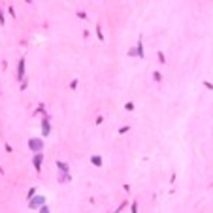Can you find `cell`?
I'll list each match as a JSON object with an SVG mask.
<instances>
[{
    "instance_id": "2",
    "label": "cell",
    "mask_w": 213,
    "mask_h": 213,
    "mask_svg": "<svg viewBox=\"0 0 213 213\" xmlns=\"http://www.w3.org/2000/svg\"><path fill=\"white\" fill-rule=\"evenodd\" d=\"M28 147H30L32 151H42V149H43V141H42V140H38V138L28 140Z\"/></svg>"
},
{
    "instance_id": "10",
    "label": "cell",
    "mask_w": 213,
    "mask_h": 213,
    "mask_svg": "<svg viewBox=\"0 0 213 213\" xmlns=\"http://www.w3.org/2000/svg\"><path fill=\"white\" fill-rule=\"evenodd\" d=\"M153 77H155L156 81H160V74H159V72H155V74H153Z\"/></svg>"
},
{
    "instance_id": "1",
    "label": "cell",
    "mask_w": 213,
    "mask_h": 213,
    "mask_svg": "<svg viewBox=\"0 0 213 213\" xmlns=\"http://www.w3.org/2000/svg\"><path fill=\"white\" fill-rule=\"evenodd\" d=\"M42 206H46V198H43V196H32L30 198V204H28L30 209H38Z\"/></svg>"
},
{
    "instance_id": "3",
    "label": "cell",
    "mask_w": 213,
    "mask_h": 213,
    "mask_svg": "<svg viewBox=\"0 0 213 213\" xmlns=\"http://www.w3.org/2000/svg\"><path fill=\"white\" fill-rule=\"evenodd\" d=\"M40 164H42V155L38 153V155L34 156V168H36V172H40Z\"/></svg>"
},
{
    "instance_id": "6",
    "label": "cell",
    "mask_w": 213,
    "mask_h": 213,
    "mask_svg": "<svg viewBox=\"0 0 213 213\" xmlns=\"http://www.w3.org/2000/svg\"><path fill=\"white\" fill-rule=\"evenodd\" d=\"M42 130H43V136H47V134L51 132V127H49V121H43V128H42Z\"/></svg>"
},
{
    "instance_id": "8",
    "label": "cell",
    "mask_w": 213,
    "mask_h": 213,
    "mask_svg": "<svg viewBox=\"0 0 213 213\" xmlns=\"http://www.w3.org/2000/svg\"><path fill=\"white\" fill-rule=\"evenodd\" d=\"M40 213H49V207H47V206H42V209H40Z\"/></svg>"
},
{
    "instance_id": "9",
    "label": "cell",
    "mask_w": 213,
    "mask_h": 213,
    "mask_svg": "<svg viewBox=\"0 0 213 213\" xmlns=\"http://www.w3.org/2000/svg\"><path fill=\"white\" fill-rule=\"evenodd\" d=\"M34 194H36V190H34V189H30V190H28V200L34 196Z\"/></svg>"
},
{
    "instance_id": "4",
    "label": "cell",
    "mask_w": 213,
    "mask_h": 213,
    "mask_svg": "<svg viewBox=\"0 0 213 213\" xmlns=\"http://www.w3.org/2000/svg\"><path fill=\"white\" fill-rule=\"evenodd\" d=\"M23 74H25V61L21 59L19 61V79H23Z\"/></svg>"
},
{
    "instance_id": "11",
    "label": "cell",
    "mask_w": 213,
    "mask_h": 213,
    "mask_svg": "<svg viewBox=\"0 0 213 213\" xmlns=\"http://www.w3.org/2000/svg\"><path fill=\"white\" fill-rule=\"evenodd\" d=\"M132 213H138V206L136 204H132Z\"/></svg>"
},
{
    "instance_id": "5",
    "label": "cell",
    "mask_w": 213,
    "mask_h": 213,
    "mask_svg": "<svg viewBox=\"0 0 213 213\" xmlns=\"http://www.w3.org/2000/svg\"><path fill=\"white\" fill-rule=\"evenodd\" d=\"M91 162H93L94 166H102V159H100V155H94V156H91Z\"/></svg>"
},
{
    "instance_id": "7",
    "label": "cell",
    "mask_w": 213,
    "mask_h": 213,
    "mask_svg": "<svg viewBox=\"0 0 213 213\" xmlns=\"http://www.w3.org/2000/svg\"><path fill=\"white\" fill-rule=\"evenodd\" d=\"M57 166H59V170H62V172H68V164H66V162H57Z\"/></svg>"
}]
</instances>
